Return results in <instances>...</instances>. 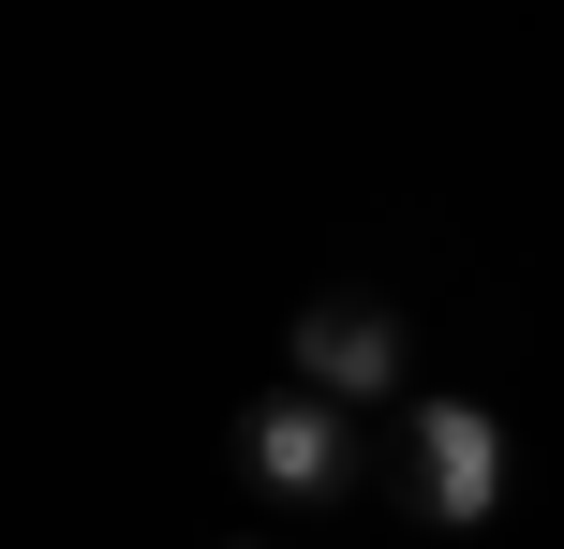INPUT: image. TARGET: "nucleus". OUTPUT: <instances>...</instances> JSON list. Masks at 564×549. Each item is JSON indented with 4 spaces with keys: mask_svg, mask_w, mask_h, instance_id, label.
I'll list each match as a JSON object with an SVG mask.
<instances>
[{
    "mask_svg": "<svg viewBox=\"0 0 564 549\" xmlns=\"http://www.w3.org/2000/svg\"><path fill=\"white\" fill-rule=\"evenodd\" d=\"M357 402H327V386H282V402L238 416V475H253L268 505H327L341 475H357V431H341Z\"/></svg>",
    "mask_w": 564,
    "mask_h": 549,
    "instance_id": "1",
    "label": "nucleus"
},
{
    "mask_svg": "<svg viewBox=\"0 0 564 549\" xmlns=\"http://www.w3.org/2000/svg\"><path fill=\"white\" fill-rule=\"evenodd\" d=\"M416 505L446 535L506 505V416H490V402H416Z\"/></svg>",
    "mask_w": 564,
    "mask_h": 549,
    "instance_id": "2",
    "label": "nucleus"
},
{
    "mask_svg": "<svg viewBox=\"0 0 564 549\" xmlns=\"http://www.w3.org/2000/svg\"><path fill=\"white\" fill-rule=\"evenodd\" d=\"M297 386H327V402H387V386H401V312L357 297V283L312 297V312H297Z\"/></svg>",
    "mask_w": 564,
    "mask_h": 549,
    "instance_id": "3",
    "label": "nucleus"
}]
</instances>
